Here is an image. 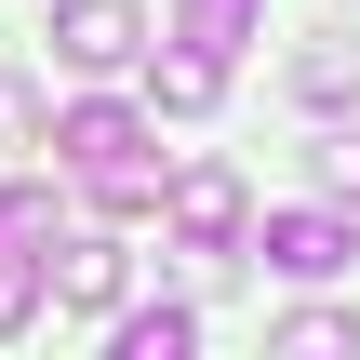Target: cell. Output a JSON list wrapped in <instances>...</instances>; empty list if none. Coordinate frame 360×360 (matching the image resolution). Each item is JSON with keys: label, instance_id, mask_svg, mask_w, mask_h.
<instances>
[{"label": "cell", "instance_id": "cell-8", "mask_svg": "<svg viewBox=\"0 0 360 360\" xmlns=\"http://www.w3.org/2000/svg\"><path fill=\"white\" fill-rule=\"evenodd\" d=\"M107 360H200V321H187V307H120Z\"/></svg>", "mask_w": 360, "mask_h": 360}, {"label": "cell", "instance_id": "cell-9", "mask_svg": "<svg viewBox=\"0 0 360 360\" xmlns=\"http://www.w3.org/2000/svg\"><path fill=\"white\" fill-rule=\"evenodd\" d=\"M214 94H227V67H200V53H160V67H147V107H160V120H200Z\"/></svg>", "mask_w": 360, "mask_h": 360}, {"label": "cell", "instance_id": "cell-10", "mask_svg": "<svg viewBox=\"0 0 360 360\" xmlns=\"http://www.w3.org/2000/svg\"><path fill=\"white\" fill-rule=\"evenodd\" d=\"M267 360H360V334L334 321V307H294V321H281V347H267Z\"/></svg>", "mask_w": 360, "mask_h": 360}, {"label": "cell", "instance_id": "cell-2", "mask_svg": "<svg viewBox=\"0 0 360 360\" xmlns=\"http://www.w3.org/2000/svg\"><path fill=\"white\" fill-rule=\"evenodd\" d=\"M240 254H267L281 281H307V294H321V281H347V267H360V227H347V200H294V214H267Z\"/></svg>", "mask_w": 360, "mask_h": 360}, {"label": "cell", "instance_id": "cell-5", "mask_svg": "<svg viewBox=\"0 0 360 360\" xmlns=\"http://www.w3.org/2000/svg\"><path fill=\"white\" fill-rule=\"evenodd\" d=\"M40 281H53V307H120V294H134V254H120V240H53Z\"/></svg>", "mask_w": 360, "mask_h": 360}, {"label": "cell", "instance_id": "cell-12", "mask_svg": "<svg viewBox=\"0 0 360 360\" xmlns=\"http://www.w3.org/2000/svg\"><path fill=\"white\" fill-rule=\"evenodd\" d=\"M40 321V254H0V347Z\"/></svg>", "mask_w": 360, "mask_h": 360}, {"label": "cell", "instance_id": "cell-11", "mask_svg": "<svg viewBox=\"0 0 360 360\" xmlns=\"http://www.w3.org/2000/svg\"><path fill=\"white\" fill-rule=\"evenodd\" d=\"M0 254H53V187H0Z\"/></svg>", "mask_w": 360, "mask_h": 360}, {"label": "cell", "instance_id": "cell-1", "mask_svg": "<svg viewBox=\"0 0 360 360\" xmlns=\"http://www.w3.org/2000/svg\"><path fill=\"white\" fill-rule=\"evenodd\" d=\"M147 147H160L147 107H107V94L53 120V160L94 187V214H160V160H147Z\"/></svg>", "mask_w": 360, "mask_h": 360}, {"label": "cell", "instance_id": "cell-4", "mask_svg": "<svg viewBox=\"0 0 360 360\" xmlns=\"http://www.w3.org/2000/svg\"><path fill=\"white\" fill-rule=\"evenodd\" d=\"M160 200H174V240H187V254H240V240H254V200H240V174H227V160L174 174Z\"/></svg>", "mask_w": 360, "mask_h": 360}, {"label": "cell", "instance_id": "cell-6", "mask_svg": "<svg viewBox=\"0 0 360 360\" xmlns=\"http://www.w3.org/2000/svg\"><path fill=\"white\" fill-rule=\"evenodd\" d=\"M254 13H267V0H174V53H200V67H227V53L254 40Z\"/></svg>", "mask_w": 360, "mask_h": 360}, {"label": "cell", "instance_id": "cell-3", "mask_svg": "<svg viewBox=\"0 0 360 360\" xmlns=\"http://www.w3.org/2000/svg\"><path fill=\"white\" fill-rule=\"evenodd\" d=\"M134 53H147V13H134V0H53V67L120 80Z\"/></svg>", "mask_w": 360, "mask_h": 360}, {"label": "cell", "instance_id": "cell-13", "mask_svg": "<svg viewBox=\"0 0 360 360\" xmlns=\"http://www.w3.org/2000/svg\"><path fill=\"white\" fill-rule=\"evenodd\" d=\"M321 187H334V200H360V134H321Z\"/></svg>", "mask_w": 360, "mask_h": 360}, {"label": "cell", "instance_id": "cell-7", "mask_svg": "<svg viewBox=\"0 0 360 360\" xmlns=\"http://www.w3.org/2000/svg\"><path fill=\"white\" fill-rule=\"evenodd\" d=\"M294 94H307V107H360V27H321V40L294 53Z\"/></svg>", "mask_w": 360, "mask_h": 360}, {"label": "cell", "instance_id": "cell-14", "mask_svg": "<svg viewBox=\"0 0 360 360\" xmlns=\"http://www.w3.org/2000/svg\"><path fill=\"white\" fill-rule=\"evenodd\" d=\"M27 120H40V94H27V80H13V67H0V147H13V134H27Z\"/></svg>", "mask_w": 360, "mask_h": 360}]
</instances>
